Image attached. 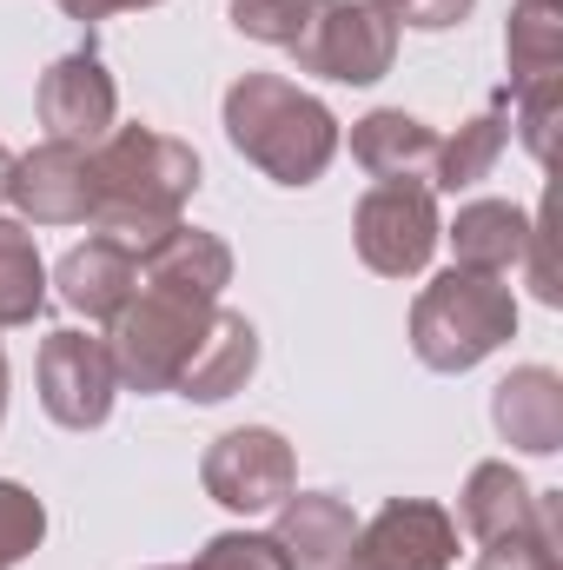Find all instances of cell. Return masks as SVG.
I'll return each instance as SVG.
<instances>
[{"label": "cell", "mask_w": 563, "mask_h": 570, "mask_svg": "<svg viewBox=\"0 0 563 570\" xmlns=\"http://www.w3.org/2000/svg\"><path fill=\"white\" fill-rule=\"evenodd\" d=\"M87 173H93L87 219L127 253L159 246L179 226V206L199 193V153L152 127H113L100 146H87Z\"/></svg>", "instance_id": "obj_1"}, {"label": "cell", "mask_w": 563, "mask_h": 570, "mask_svg": "<svg viewBox=\"0 0 563 570\" xmlns=\"http://www.w3.org/2000/svg\"><path fill=\"white\" fill-rule=\"evenodd\" d=\"M226 140L239 146L266 179L279 186H312L332 153H338V120L318 94L292 87L279 73H246L226 87Z\"/></svg>", "instance_id": "obj_2"}, {"label": "cell", "mask_w": 563, "mask_h": 570, "mask_svg": "<svg viewBox=\"0 0 563 570\" xmlns=\"http://www.w3.org/2000/svg\"><path fill=\"white\" fill-rule=\"evenodd\" d=\"M517 332V298L491 273H437L412 305V352L431 372H471Z\"/></svg>", "instance_id": "obj_3"}, {"label": "cell", "mask_w": 563, "mask_h": 570, "mask_svg": "<svg viewBox=\"0 0 563 570\" xmlns=\"http://www.w3.org/2000/svg\"><path fill=\"white\" fill-rule=\"evenodd\" d=\"M219 298H192V292H166V285H134V298L107 318V352H113V372L120 385L134 392H172L186 358L199 352L206 325H213Z\"/></svg>", "instance_id": "obj_4"}, {"label": "cell", "mask_w": 563, "mask_h": 570, "mask_svg": "<svg viewBox=\"0 0 563 570\" xmlns=\"http://www.w3.org/2000/svg\"><path fill=\"white\" fill-rule=\"evenodd\" d=\"M292 60L338 87H372L398 60V20L372 0H318L305 33L292 40Z\"/></svg>", "instance_id": "obj_5"}, {"label": "cell", "mask_w": 563, "mask_h": 570, "mask_svg": "<svg viewBox=\"0 0 563 570\" xmlns=\"http://www.w3.org/2000/svg\"><path fill=\"white\" fill-rule=\"evenodd\" d=\"M352 239L378 279H418L444 239L431 179H378L352 213Z\"/></svg>", "instance_id": "obj_6"}, {"label": "cell", "mask_w": 563, "mask_h": 570, "mask_svg": "<svg viewBox=\"0 0 563 570\" xmlns=\"http://www.w3.org/2000/svg\"><path fill=\"white\" fill-rule=\"evenodd\" d=\"M33 372H40V405H47L53 425H67V431L107 425V412H113V385H120L107 338L73 332V325H67V332H47Z\"/></svg>", "instance_id": "obj_7"}, {"label": "cell", "mask_w": 563, "mask_h": 570, "mask_svg": "<svg viewBox=\"0 0 563 570\" xmlns=\"http://www.w3.org/2000/svg\"><path fill=\"white\" fill-rule=\"evenodd\" d=\"M292 478H298L292 444L266 425H239V431H226V438H213V451L199 464L206 498L226 504V511H246V518L253 511H279L285 498H292Z\"/></svg>", "instance_id": "obj_8"}, {"label": "cell", "mask_w": 563, "mask_h": 570, "mask_svg": "<svg viewBox=\"0 0 563 570\" xmlns=\"http://www.w3.org/2000/svg\"><path fill=\"white\" fill-rule=\"evenodd\" d=\"M457 518L431 498H392L372 524H358L345 570H451Z\"/></svg>", "instance_id": "obj_9"}, {"label": "cell", "mask_w": 563, "mask_h": 570, "mask_svg": "<svg viewBox=\"0 0 563 570\" xmlns=\"http://www.w3.org/2000/svg\"><path fill=\"white\" fill-rule=\"evenodd\" d=\"M113 114H120V87L107 73V60L93 47L53 60L40 73V127L47 140H73V146H100L113 134Z\"/></svg>", "instance_id": "obj_10"}, {"label": "cell", "mask_w": 563, "mask_h": 570, "mask_svg": "<svg viewBox=\"0 0 563 570\" xmlns=\"http://www.w3.org/2000/svg\"><path fill=\"white\" fill-rule=\"evenodd\" d=\"M7 199L20 206V219L33 226H87L93 213V173H87V146L73 140H40L33 153L13 159Z\"/></svg>", "instance_id": "obj_11"}, {"label": "cell", "mask_w": 563, "mask_h": 570, "mask_svg": "<svg viewBox=\"0 0 563 570\" xmlns=\"http://www.w3.org/2000/svg\"><path fill=\"white\" fill-rule=\"evenodd\" d=\"M464 531L477 544H497V538H537V531H563V524L551 491H531L511 464L491 458L464 478Z\"/></svg>", "instance_id": "obj_12"}, {"label": "cell", "mask_w": 563, "mask_h": 570, "mask_svg": "<svg viewBox=\"0 0 563 570\" xmlns=\"http://www.w3.org/2000/svg\"><path fill=\"white\" fill-rule=\"evenodd\" d=\"M273 538H279V551L292 558V570H345L352 538H358V518L332 491H292L279 504Z\"/></svg>", "instance_id": "obj_13"}, {"label": "cell", "mask_w": 563, "mask_h": 570, "mask_svg": "<svg viewBox=\"0 0 563 570\" xmlns=\"http://www.w3.org/2000/svg\"><path fill=\"white\" fill-rule=\"evenodd\" d=\"M491 419L504 431V444L551 458L563 451V379L551 365H517L497 392H491Z\"/></svg>", "instance_id": "obj_14"}, {"label": "cell", "mask_w": 563, "mask_h": 570, "mask_svg": "<svg viewBox=\"0 0 563 570\" xmlns=\"http://www.w3.org/2000/svg\"><path fill=\"white\" fill-rule=\"evenodd\" d=\"M253 365H259V332H253V318L246 312H213V325H206V338H199V352L186 358V372H179V399H192V405H219V399H233L246 379H253Z\"/></svg>", "instance_id": "obj_15"}, {"label": "cell", "mask_w": 563, "mask_h": 570, "mask_svg": "<svg viewBox=\"0 0 563 570\" xmlns=\"http://www.w3.org/2000/svg\"><path fill=\"white\" fill-rule=\"evenodd\" d=\"M60 298L73 305V312H87V318H113L127 298H134V285H140V253H127L120 239H107V233H93L87 246H73L67 259H60Z\"/></svg>", "instance_id": "obj_16"}, {"label": "cell", "mask_w": 563, "mask_h": 570, "mask_svg": "<svg viewBox=\"0 0 563 570\" xmlns=\"http://www.w3.org/2000/svg\"><path fill=\"white\" fill-rule=\"evenodd\" d=\"M140 279L166 285V292H192V298H219L233 285V246L219 233H199L179 219L159 246L140 253Z\"/></svg>", "instance_id": "obj_17"}, {"label": "cell", "mask_w": 563, "mask_h": 570, "mask_svg": "<svg viewBox=\"0 0 563 570\" xmlns=\"http://www.w3.org/2000/svg\"><path fill=\"white\" fill-rule=\"evenodd\" d=\"M444 239H451V253H457L464 273L504 279L524 259V246H531V213H517L511 199H471V206H457V219L444 226Z\"/></svg>", "instance_id": "obj_18"}, {"label": "cell", "mask_w": 563, "mask_h": 570, "mask_svg": "<svg viewBox=\"0 0 563 570\" xmlns=\"http://www.w3.org/2000/svg\"><path fill=\"white\" fill-rule=\"evenodd\" d=\"M352 159L372 179H424L437 159V134L424 120H412L405 107H378L352 127Z\"/></svg>", "instance_id": "obj_19"}, {"label": "cell", "mask_w": 563, "mask_h": 570, "mask_svg": "<svg viewBox=\"0 0 563 570\" xmlns=\"http://www.w3.org/2000/svg\"><path fill=\"white\" fill-rule=\"evenodd\" d=\"M504 140H511V94L497 87V94H491V107H484L477 120H464L451 140H437V159H431V186H444V193H464V186L491 179V166H497Z\"/></svg>", "instance_id": "obj_20"}, {"label": "cell", "mask_w": 563, "mask_h": 570, "mask_svg": "<svg viewBox=\"0 0 563 570\" xmlns=\"http://www.w3.org/2000/svg\"><path fill=\"white\" fill-rule=\"evenodd\" d=\"M504 53H511V94L557 80L563 73V0H517L511 27H504Z\"/></svg>", "instance_id": "obj_21"}, {"label": "cell", "mask_w": 563, "mask_h": 570, "mask_svg": "<svg viewBox=\"0 0 563 570\" xmlns=\"http://www.w3.org/2000/svg\"><path fill=\"white\" fill-rule=\"evenodd\" d=\"M47 305V266L20 219H0V325H33Z\"/></svg>", "instance_id": "obj_22"}, {"label": "cell", "mask_w": 563, "mask_h": 570, "mask_svg": "<svg viewBox=\"0 0 563 570\" xmlns=\"http://www.w3.org/2000/svg\"><path fill=\"white\" fill-rule=\"evenodd\" d=\"M40 538H47V511H40V498H33L27 484L0 478V570H20L33 551H40Z\"/></svg>", "instance_id": "obj_23"}, {"label": "cell", "mask_w": 563, "mask_h": 570, "mask_svg": "<svg viewBox=\"0 0 563 570\" xmlns=\"http://www.w3.org/2000/svg\"><path fill=\"white\" fill-rule=\"evenodd\" d=\"M186 570H292L273 531H219Z\"/></svg>", "instance_id": "obj_24"}, {"label": "cell", "mask_w": 563, "mask_h": 570, "mask_svg": "<svg viewBox=\"0 0 563 570\" xmlns=\"http://www.w3.org/2000/svg\"><path fill=\"white\" fill-rule=\"evenodd\" d=\"M312 7H318V0H233V27L253 33V40H266V47H285V53H292V40L305 33Z\"/></svg>", "instance_id": "obj_25"}, {"label": "cell", "mask_w": 563, "mask_h": 570, "mask_svg": "<svg viewBox=\"0 0 563 570\" xmlns=\"http://www.w3.org/2000/svg\"><path fill=\"white\" fill-rule=\"evenodd\" d=\"M504 94H511V87H504ZM557 107H563V73H557V80H537V87H517V94H511V114H517V127H524L531 159H551Z\"/></svg>", "instance_id": "obj_26"}, {"label": "cell", "mask_w": 563, "mask_h": 570, "mask_svg": "<svg viewBox=\"0 0 563 570\" xmlns=\"http://www.w3.org/2000/svg\"><path fill=\"white\" fill-rule=\"evenodd\" d=\"M477 570H563V531H537V538H497V544H484Z\"/></svg>", "instance_id": "obj_27"}, {"label": "cell", "mask_w": 563, "mask_h": 570, "mask_svg": "<svg viewBox=\"0 0 563 570\" xmlns=\"http://www.w3.org/2000/svg\"><path fill=\"white\" fill-rule=\"evenodd\" d=\"M471 7H477V0H398V13H392V20L424 27V33H444V27H457Z\"/></svg>", "instance_id": "obj_28"}, {"label": "cell", "mask_w": 563, "mask_h": 570, "mask_svg": "<svg viewBox=\"0 0 563 570\" xmlns=\"http://www.w3.org/2000/svg\"><path fill=\"white\" fill-rule=\"evenodd\" d=\"M524 259H531V285H537V298L557 305V273H551V233H544V219H531V246H524Z\"/></svg>", "instance_id": "obj_29"}, {"label": "cell", "mask_w": 563, "mask_h": 570, "mask_svg": "<svg viewBox=\"0 0 563 570\" xmlns=\"http://www.w3.org/2000/svg\"><path fill=\"white\" fill-rule=\"evenodd\" d=\"M73 20H107V13H127V7H159V0H60Z\"/></svg>", "instance_id": "obj_30"}, {"label": "cell", "mask_w": 563, "mask_h": 570, "mask_svg": "<svg viewBox=\"0 0 563 570\" xmlns=\"http://www.w3.org/2000/svg\"><path fill=\"white\" fill-rule=\"evenodd\" d=\"M7 179H13V153L0 146V199H7Z\"/></svg>", "instance_id": "obj_31"}, {"label": "cell", "mask_w": 563, "mask_h": 570, "mask_svg": "<svg viewBox=\"0 0 563 570\" xmlns=\"http://www.w3.org/2000/svg\"><path fill=\"white\" fill-rule=\"evenodd\" d=\"M0 412H7V358H0Z\"/></svg>", "instance_id": "obj_32"}, {"label": "cell", "mask_w": 563, "mask_h": 570, "mask_svg": "<svg viewBox=\"0 0 563 570\" xmlns=\"http://www.w3.org/2000/svg\"><path fill=\"white\" fill-rule=\"evenodd\" d=\"M372 7H385V13H398V0H372Z\"/></svg>", "instance_id": "obj_33"}]
</instances>
